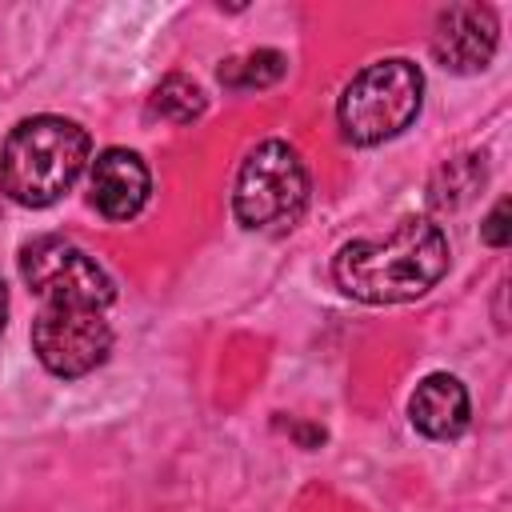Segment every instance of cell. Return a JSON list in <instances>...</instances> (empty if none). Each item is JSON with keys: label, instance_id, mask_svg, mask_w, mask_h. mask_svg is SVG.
I'll list each match as a JSON object with an SVG mask.
<instances>
[{"label": "cell", "instance_id": "30bf717a", "mask_svg": "<svg viewBox=\"0 0 512 512\" xmlns=\"http://www.w3.org/2000/svg\"><path fill=\"white\" fill-rule=\"evenodd\" d=\"M152 112L164 116V120H176V124H188L204 112V88L188 76H168L156 84L152 92Z\"/></svg>", "mask_w": 512, "mask_h": 512}, {"label": "cell", "instance_id": "9c48e42d", "mask_svg": "<svg viewBox=\"0 0 512 512\" xmlns=\"http://www.w3.org/2000/svg\"><path fill=\"white\" fill-rule=\"evenodd\" d=\"M408 420L416 432H424L428 440H452L468 428V388L448 376V372H432L416 384L412 400H408Z\"/></svg>", "mask_w": 512, "mask_h": 512}, {"label": "cell", "instance_id": "277c9868", "mask_svg": "<svg viewBox=\"0 0 512 512\" xmlns=\"http://www.w3.org/2000/svg\"><path fill=\"white\" fill-rule=\"evenodd\" d=\"M308 204V168L300 152L284 140L256 144L236 172L232 212L252 232L292 228Z\"/></svg>", "mask_w": 512, "mask_h": 512}, {"label": "cell", "instance_id": "8992f818", "mask_svg": "<svg viewBox=\"0 0 512 512\" xmlns=\"http://www.w3.org/2000/svg\"><path fill=\"white\" fill-rule=\"evenodd\" d=\"M32 352L52 376L76 380L108 360L112 328L96 308L44 304L40 316L32 320Z\"/></svg>", "mask_w": 512, "mask_h": 512}, {"label": "cell", "instance_id": "ba28073f", "mask_svg": "<svg viewBox=\"0 0 512 512\" xmlns=\"http://www.w3.org/2000/svg\"><path fill=\"white\" fill-rule=\"evenodd\" d=\"M152 192L148 164L128 152V148H108L92 160V180H88V200L100 216L108 220H132Z\"/></svg>", "mask_w": 512, "mask_h": 512}, {"label": "cell", "instance_id": "52a82bcc", "mask_svg": "<svg viewBox=\"0 0 512 512\" xmlns=\"http://www.w3.org/2000/svg\"><path fill=\"white\" fill-rule=\"evenodd\" d=\"M496 16L484 4H452L432 24V56L460 76L488 68L496 56Z\"/></svg>", "mask_w": 512, "mask_h": 512}, {"label": "cell", "instance_id": "8fae6325", "mask_svg": "<svg viewBox=\"0 0 512 512\" xmlns=\"http://www.w3.org/2000/svg\"><path fill=\"white\" fill-rule=\"evenodd\" d=\"M284 76V56L272 52V48H260V52H248V56H236L220 68V80L228 88H264L272 80Z\"/></svg>", "mask_w": 512, "mask_h": 512}, {"label": "cell", "instance_id": "5b68a950", "mask_svg": "<svg viewBox=\"0 0 512 512\" xmlns=\"http://www.w3.org/2000/svg\"><path fill=\"white\" fill-rule=\"evenodd\" d=\"M20 276L44 304H72L104 312L116 296L112 276L72 240L36 236L20 248Z\"/></svg>", "mask_w": 512, "mask_h": 512}, {"label": "cell", "instance_id": "4fadbf2b", "mask_svg": "<svg viewBox=\"0 0 512 512\" xmlns=\"http://www.w3.org/2000/svg\"><path fill=\"white\" fill-rule=\"evenodd\" d=\"M4 320H8V292H4V280H0V332H4Z\"/></svg>", "mask_w": 512, "mask_h": 512}, {"label": "cell", "instance_id": "7a4b0ae2", "mask_svg": "<svg viewBox=\"0 0 512 512\" xmlns=\"http://www.w3.org/2000/svg\"><path fill=\"white\" fill-rule=\"evenodd\" d=\"M92 152L88 132L64 116H28L20 120L0 148V188L28 208L56 204Z\"/></svg>", "mask_w": 512, "mask_h": 512}, {"label": "cell", "instance_id": "3957f363", "mask_svg": "<svg viewBox=\"0 0 512 512\" xmlns=\"http://www.w3.org/2000/svg\"><path fill=\"white\" fill-rule=\"evenodd\" d=\"M424 100V76L412 60L388 56L368 68H360L336 104V124L348 144L372 148L392 136H400Z\"/></svg>", "mask_w": 512, "mask_h": 512}, {"label": "cell", "instance_id": "7c38bea8", "mask_svg": "<svg viewBox=\"0 0 512 512\" xmlns=\"http://www.w3.org/2000/svg\"><path fill=\"white\" fill-rule=\"evenodd\" d=\"M480 236H484L492 248H504V244H508V200H496V208L488 212Z\"/></svg>", "mask_w": 512, "mask_h": 512}, {"label": "cell", "instance_id": "6da1fadb", "mask_svg": "<svg viewBox=\"0 0 512 512\" xmlns=\"http://www.w3.org/2000/svg\"><path fill=\"white\" fill-rule=\"evenodd\" d=\"M448 272V236L432 220H400L380 240H352L336 252L332 276L360 304H404Z\"/></svg>", "mask_w": 512, "mask_h": 512}]
</instances>
